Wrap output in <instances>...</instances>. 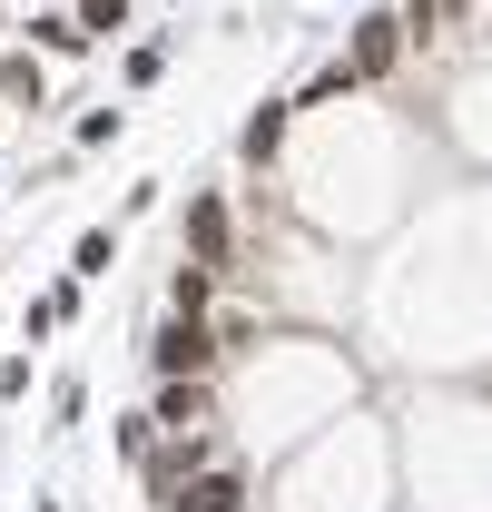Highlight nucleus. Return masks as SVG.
Listing matches in <instances>:
<instances>
[{"instance_id": "1", "label": "nucleus", "mask_w": 492, "mask_h": 512, "mask_svg": "<svg viewBox=\"0 0 492 512\" xmlns=\"http://www.w3.org/2000/svg\"><path fill=\"white\" fill-rule=\"evenodd\" d=\"M217 355H227V335L187 306H168V325L148 335V375H217Z\"/></svg>"}, {"instance_id": "2", "label": "nucleus", "mask_w": 492, "mask_h": 512, "mask_svg": "<svg viewBox=\"0 0 492 512\" xmlns=\"http://www.w3.org/2000/svg\"><path fill=\"white\" fill-rule=\"evenodd\" d=\"M187 256H197L207 276H227V256H237V217H227V197H187Z\"/></svg>"}, {"instance_id": "3", "label": "nucleus", "mask_w": 492, "mask_h": 512, "mask_svg": "<svg viewBox=\"0 0 492 512\" xmlns=\"http://www.w3.org/2000/svg\"><path fill=\"white\" fill-rule=\"evenodd\" d=\"M158 512H246V483H237V473H207V463H197V473H178V483L158 493Z\"/></svg>"}, {"instance_id": "4", "label": "nucleus", "mask_w": 492, "mask_h": 512, "mask_svg": "<svg viewBox=\"0 0 492 512\" xmlns=\"http://www.w3.org/2000/svg\"><path fill=\"white\" fill-rule=\"evenodd\" d=\"M148 424H158V434H207V375H158Z\"/></svg>"}, {"instance_id": "5", "label": "nucleus", "mask_w": 492, "mask_h": 512, "mask_svg": "<svg viewBox=\"0 0 492 512\" xmlns=\"http://www.w3.org/2000/svg\"><path fill=\"white\" fill-rule=\"evenodd\" d=\"M394 60H404V20H394V10L355 20V50H345V69H355V79H384Z\"/></svg>"}, {"instance_id": "6", "label": "nucleus", "mask_w": 492, "mask_h": 512, "mask_svg": "<svg viewBox=\"0 0 492 512\" xmlns=\"http://www.w3.org/2000/svg\"><path fill=\"white\" fill-rule=\"evenodd\" d=\"M30 50H40V60H89L99 40H89V30H79L69 10H40V20H30Z\"/></svg>"}, {"instance_id": "7", "label": "nucleus", "mask_w": 492, "mask_h": 512, "mask_svg": "<svg viewBox=\"0 0 492 512\" xmlns=\"http://www.w3.org/2000/svg\"><path fill=\"white\" fill-rule=\"evenodd\" d=\"M463 10H473V0H404V10H394V20H404V50H433Z\"/></svg>"}, {"instance_id": "8", "label": "nucleus", "mask_w": 492, "mask_h": 512, "mask_svg": "<svg viewBox=\"0 0 492 512\" xmlns=\"http://www.w3.org/2000/svg\"><path fill=\"white\" fill-rule=\"evenodd\" d=\"M0 99H10V109H50V79H40L30 50H10V60H0Z\"/></svg>"}, {"instance_id": "9", "label": "nucleus", "mask_w": 492, "mask_h": 512, "mask_svg": "<svg viewBox=\"0 0 492 512\" xmlns=\"http://www.w3.org/2000/svg\"><path fill=\"white\" fill-rule=\"evenodd\" d=\"M109 266H119V227H89V237H79V256H69V276H79V286H99Z\"/></svg>"}, {"instance_id": "10", "label": "nucleus", "mask_w": 492, "mask_h": 512, "mask_svg": "<svg viewBox=\"0 0 492 512\" xmlns=\"http://www.w3.org/2000/svg\"><path fill=\"white\" fill-rule=\"evenodd\" d=\"M345 89H365V79H355V69H345V60H325V69H315V79H306V89L286 99V109H335Z\"/></svg>"}, {"instance_id": "11", "label": "nucleus", "mask_w": 492, "mask_h": 512, "mask_svg": "<svg viewBox=\"0 0 492 512\" xmlns=\"http://www.w3.org/2000/svg\"><path fill=\"white\" fill-rule=\"evenodd\" d=\"M286 119H296V109H286V99H266V109H256V119H246V158H256V168H266V158H276V138H286Z\"/></svg>"}, {"instance_id": "12", "label": "nucleus", "mask_w": 492, "mask_h": 512, "mask_svg": "<svg viewBox=\"0 0 492 512\" xmlns=\"http://www.w3.org/2000/svg\"><path fill=\"white\" fill-rule=\"evenodd\" d=\"M168 306H187V316H207V306H217V276H207L197 256H178V276H168Z\"/></svg>"}, {"instance_id": "13", "label": "nucleus", "mask_w": 492, "mask_h": 512, "mask_svg": "<svg viewBox=\"0 0 492 512\" xmlns=\"http://www.w3.org/2000/svg\"><path fill=\"white\" fill-rule=\"evenodd\" d=\"M69 20H79V30H89V40H109V30H128V0H79V10H69Z\"/></svg>"}, {"instance_id": "14", "label": "nucleus", "mask_w": 492, "mask_h": 512, "mask_svg": "<svg viewBox=\"0 0 492 512\" xmlns=\"http://www.w3.org/2000/svg\"><path fill=\"white\" fill-rule=\"evenodd\" d=\"M158 69H168V40H138V50H128V89H148Z\"/></svg>"}, {"instance_id": "15", "label": "nucleus", "mask_w": 492, "mask_h": 512, "mask_svg": "<svg viewBox=\"0 0 492 512\" xmlns=\"http://www.w3.org/2000/svg\"><path fill=\"white\" fill-rule=\"evenodd\" d=\"M119 128H128V109H89V119H79V148H109Z\"/></svg>"}]
</instances>
